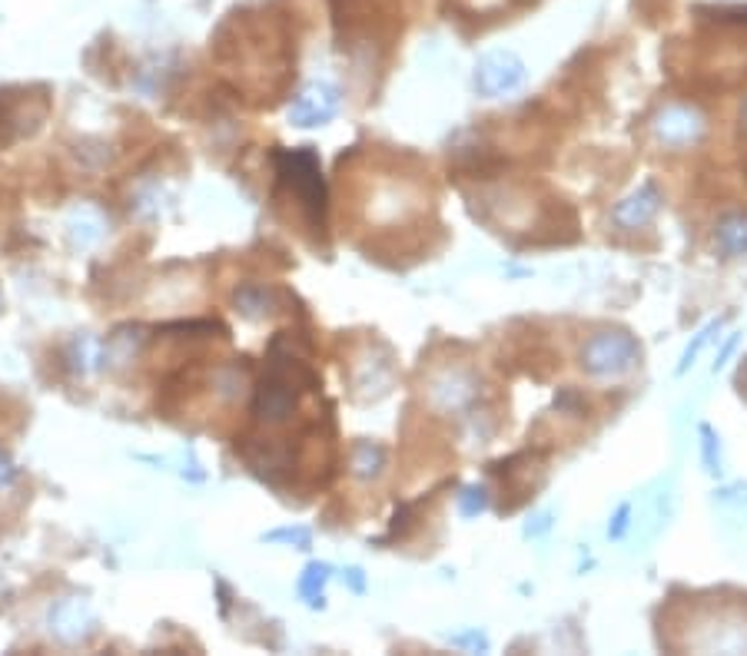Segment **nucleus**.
<instances>
[{
	"label": "nucleus",
	"instance_id": "1",
	"mask_svg": "<svg viewBox=\"0 0 747 656\" xmlns=\"http://www.w3.org/2000/svg\"><path fill=\"white\" fill-rule=\"evenodd\" d=\"M303 385H316V375L293 355H279V348L273 345L266 378L256 391L253 415L266 425H286L296 411L299 391H306Z\"/></svg>",
	"mask_w": 747,
	"mask_h": 656
},
{
	"label": "nucleus",
	"instance_id": "2",
	"mask_svg": "<svg viewBox=\"0 0 747 656\" xmlns=\"http://www.w3.org/2000/svg\"><path fill=\"white\" fill-rule=\"evenodd\" d=\"M276 176L296 196L303 212L316 229L326 222V182L320 172V160L313 150H279L276 153Z\"/></svg>",
	"mask_w": 747,
	"mask_h": 656
},
{
	"label": "nucleus",
	"instance_id": "3",
	"mask_svg": "<svg viewBox=\"0 0 747 656\" xmlns=\"http://www.w3.org/2000/svg\"><path fill=\"white\" fill-rule=\"evenodd\" d=\"M638 358H641V348L628 331H598L581 348V368L601 381L625 378L628 371H635Z\"/></svg>",
	"mask_w": 747,
	"mask_h": 656
},
{
	"label": "nucleus",
	"instance_id": "4",
	"mask_svg": "<svg viewBox=\"0 0 747 656\" xmlns=\"http://www.w3.org/2000/svg\"><path fill=\"white\" fill-rule=\"evenodd\" d=\"M525 77H529V70H525L522 57L512 50H492L475 63V90L489 100L515 93L525 83Z\"/></svg>",
	"mask_w": 747,
	"mask_h": 656
},
{
	"label": "nucleus",
	"instance_id": "5",
	"mask_svg": "<svg viewBox=\"0 0 747 656\" xmlns=\"http://www.w3.org/2000/svg\"><path fill=\"white\" fill-rule=\"evenodd\" d=\"M705 127H708V123H705V117H701L698 110L675 103V107H665V110L655 117L651 133H655V140H658L661 147H668V150H685V147L701 143Z\"/></svg>",
	"mask_w": 747,
	"mask_h": 656
},
{
	"label": "nucleus",
	"instance_id": "6",
	"mask_svg": "<svg viewBox=\"0 0 747 656\" xmlns=\"http://www.w3.org/2000/svg\"><path fill=\"white\" fill-rule=\"evenodd\" d=\"M336 113H340V90L333 83H309L289 103V120L296 127H326Z\"/></svg>",
	"mask_w": 747,
	"mask_h": 656
},
{
	"label": "nucleus",
	"instance_id": "7",
	"mask_svg": "<svg viewBox=\"0 0 747 656\" xmlns=\"http://www.w3.org/2000/svg\"><path fill=\"white\" fill-rule=\"evenodd\" d=\"M658 209H661V189H658L655 179H648L611 209V219L621 229H641L658 216Z\"/></svg>",
	"mask_w": 747,
	"mask_h": 656
},
{
	"label": "nucleus",
	"instance_id": "8",
	"mask_svg": "<svg viewBox=\"0 0 747 656\" xmlns=\"http://www.w3.org/2000/svg\"><path fill=\"white\" fill-rule=\"evenodd\" d=\"M472 398H475V378L469 371H459V368H449V371L435 375L432 385H429V401L439 411H459Z\"/></svg>",
	"mask_w": 747,
	"mask_h": 656
},
{
	"label": "nucleus",
	"instance_id": "9",
	"mask_svg": "<svg viewBox=\"0 0 747 656\" xmlns=\"http://www.w3.org/2000/svg\"><path fill=\"white\" fill-rule=\"evenodd\" d=\"M715 242L721 249L725 259H735V256H745L747 252V216L745 212H728L718 219V229H715Z\"/></svg>",
	"mask_w": 747,
	"mask_h": 656
},
{
	"label": "nucleus",
	"instance_id": "10",
	"mask_svg": "<svg viewBox=\"0 0 747 656\" xmlns=\"http://www.w3.org/2000/svg\"><path fill=\"white\" fill-rule=\"evenodd\" d=\"M233 302H236V312L246 319H263L273 312V292L266 286H243Z\"/></svg>",
	"mask_w": 747,
	"mask_h": 656
},
{
	"label": "nucleus",
	"instance_id": "11",
	"mask_svg": "<svg viewBox=\"0 0 747 656\" xmlns=\"http://www.w3.org/2000/svg\"><path fill=\"white\" fill-rule=\"evenodd\" d=\"M382 465H385V451H382L379 445H373V441H360V445L353 448V475H356L360 481H373V478H379Z\"/></svg>",
	"mask_w": 747,
	"mask_h": 656
},
{
	"label": "nucleus",
	"instance_id": "12",
	"mask_svg": "<svg viewBox=\"0 0 747 656\" xmlns=\"http://www.w3.org/2000/svg\"><path fill=\"white\" fill-rule=\"evenodd\" d=\"M333 567L330 564H309L299 577V594L309 607H323V587L330 580Z\"/></svg>",
	"mask_w": 747,
	"mask_h": 656
},
{
	"label": "nucleus",
	"instance_id": "13",
	"mask_svg": "<svg viewBox=\"0 0 747 656\" xmlns=\"http://www.w3.org/2000/svg\"><path fill=\"white\" fill-rule=\"evenodd\" d=\"M715 504H718L728 517L747 520V485L745 481H738V485H728V488L715 491Z\"/></svg>",
	"mask_w": 747,
	"mask_h": 656
},
{
	"label": "nucleus",
	"instance_id": "14",
	"mask_svg": "<svg viewBox=\"0 0 747 656\" xmlns=\"http://www.w3.org/2000/svg\"><path fill=\"white\" fill-rule=\"evenodd\" d=\"M701 465L711 478L721 475V438L711 425H701Z\"/></svg>",
	"mask_w": 747,
	"mask_h": 656
},
{
	"label": "nucleus",
	"instance_id": "15",
	"mask_svg": "<svg viewBox=\"0 0 747 656\" xmlns=\"http://www.w3.org/2000/svg\"><path fill=\"white\" fill-rule=\"evenodd\" d=\"M718 331H721V322H708V326L701 328V331H698V335H695V338L688 341V348L681 351V361H678V375H685V371H688V368H691V365L698 361V355H701V351L708 348V341H711V338H715Z\"/></svg>",
	"mask_w": 747,
	"mask_h": 656
},
{
	"label": "nucleus",
	"instance_id": "16",
	"mask_svg": "<svg viewBox=\"0 0 747 656\" xmlns=\"http://www.w3.org/2000/svg\"><path fill=\"white\" fill-rule=\"evenodd\" d=\"M459 510H462V517H479V514H485V510H489V491H485L482 485L465 488V491L459 494Z\"/></svg>",
	"mask_w": 747,
	"mask_h": 656
},
{
	"label": "nucleus",
	"instance_id": "17",
	"mask_svg": "<svg viewBox=\"0 0 747 656\" xmlns=\"http://www.w3.org/2000/svg\"><path fill=\"white\" fill-rule=\"evenodd\" d=\"M266 540L269 544H279V540H286V544H296V547H309V530L306 527H279V530H273V534H266Z\"/></svg>",
	"mask_w": 747,
	"mask_h": 656
},
{
	"label": "nucleus",
	"instance_id": "18",
	"mask_svg": "<svg viewBox=\"0 0 747 656\" xmlns=\"http://www.w3.org/2000/svg\"><path fill=\"white\" fill-rule=\"evenodd\" d=\"M628 524H631V504L625 500V504L615 510L611 524H608V540H621V537L628 534Z\"/></svg>",
	"mask_w": 747,
	"mask_h": 656
},
{
	"label": "nucleus",
	"instance_id": "19",
	"mask_svg": "<svg viewBox=\"0 0 747 656\" xmlns=\"http://www.w3.org/2000/svg\"><path fill=\"white\" fill-rule=\"evenodd\" d=\"M449 640H452L455 647H465V650H475V654H479V650H482V654L489 650V637H485V634H479V630H465V634H452Z\"/></svg>",
	"mask_w": 747,
	"mask_h": 656
},
{
	"label": "nucleus",
	"instance_id": "20",
	"mask_svg": "<svg viewBox=\"0 0 747 656\" xmlns=\"http://www.w3.org/2000/svg\"><path fill=\"white\" fill-rule=\"evenodd\" d=\"M545 530H552V510H542L539 517L525 524V537H542Z\"/></svg>",
	"mask_w": 747,
	"mask_h": 656
},
{
	"label": "nucleus",
	"instance_id": "21",
	"mask_svg": "<svg viewBox=\"0 0 747 656\" xmlns=\"http://www.w3.org/2000/svg\"><path fill=\"white\" fill-rule=\"evenodd\" d=\"M738 341H741V331H735V335H731V338H728V341H725V348H721V351H718V358H715V371H721V368H725V365H728V358H731V355H735V348H738Z\"/></svg>",
	"mask_w": 747,
	"mask_h": 656
},
{
	"label": "nucleus",
	"instance_id": "22",
	"mask_svg": "<svg viewBox=\"0 0 747 656\" xmlns=\"http://www.w3.org/2000/svg\"><path fill=\"white\" fill-rule=\"evenodd\" d=\"M13 478H17L13 461H10L7 455H0V491H3V488H10V485H13Z\"/></svg>",
	"mask_w": 747,
	"mask_h": 656
},
{
	"label": "nucleus",
	"instance_id": "23",
	"mask_svg": "<svg viewBox=\"0 0 747 656\" xmlns=\"http://www.w3.org/2000/svg\"><path fill=\"white\" fill-rule=\"evenodd\" d=\"M721 20H735V23H747V7H721L715 10Z\"/></svg>",
	"mask_w": 747,
	"mask_h": 656
},
{
	"label": "nucleus",
	"instance_id": "24",
	"mask_svg": "<svg viewBox=\"0 0 747 656\" xmlns=\"http://www.w3.org/2000/svg\"><path fill=\"white\" fill-rule=\"evenodd\" d=\"M741 130L747 133V103H745V110H741Z\"/></svg>",
	"mask_w": 747,
	"mask_h": 656
}]
</instances>
